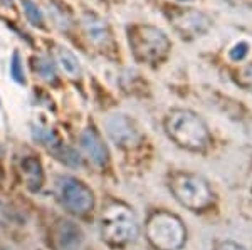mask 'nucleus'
I'll return each mask as SVG.
<instances>
[{
    "label": "nucleus",
    "instance_id": "obj_8",
    "mask_svg": "<svg viewBox=\"0 0 252 250\" xmlns=\"http://www.w3.org/2000/svg\"><path fill=\"white\" fill-rule=\"evenodd\" d=\"M49 240L52 250H79L83 244V232L72 220L61 219L52 227Z\"/></svg>",
    "mask_w": 252,
    "mask_h": 250
},
{
    "label": "nucleus",
    "instance_id": "obj_10",
    "mask_svg": "<svg viewBox=\"0 0 252 250\" xmlns=\"http://www.w3.org/2000/svg\"><path fill=\"white\" fill-rule=\"evenodd\" d=\"M20 173L31 192H37L44 183V170L37 158H24L20 161Z\"/></svg>",
    "mask_w": 252,
    "mask_h": 250
},
{
    "label": "nucleus",
    "instance_id": "obj_3",
    "mask_svg": "<svg viewBox=\"0 0 252 250\" xmlns=\"http://www.w3.org/2000/svg\"><path fill=\"white\" fill-rule=\"evenodd\" d=\"M145 235L158 250H178L187 240V228L173 213L155 212L146 219Z\"/></svg>",
    "mask_w": 252,
    "mask_h": 250
},
{
    "label": "nucleus",
    "instance_id": "obj_20",
    "mask_svg": "<svg viewBox=\"0 0 252 250\" xmlns=\"http://www.w3.org/2000/svg\"><path fill=\"white\" fill-rule=\"evenodd\" d=\"M0 3H3V5L10 7L12 5V0H0Z\"/></svg>",
    "mask_w": 252,
    "mask_h": 250
},
{
    "label": "nucleus",
    "instance_id": "obj_16",
    "mask_svg": "<svg viewBox=\"0 0 252 250\" xmlns=\"http://www.w3.org/2000/svg\"><path fill=\"white\" fill-rule=\"evenodd\" d=\"M35 69H37L40 78H44L46 81H49V83H52V81L56 79V69L46 56H40V57L35 59Z\"/></svg>",
    "mask_w": 252,
    "mask_h": 250
},
{
    "label": "nucleus",
    "instance_id": "obj_5",
    "mask_svg": "<svg viewBox=\"0 0 252 250\" xmlns=\"http://www.w3.org/2000/svg\"><path fill=\"white\" fill-rule=\"evenodd\" d=\"M56 195L59 203L72 215L84 217L94 208V195L83 181L72 176H61L56 181Z\"/></svg>",
    "mask_w": 252,
    "mask_h": 250
},
{
    "label": "nucleus",
    "instance_id": "obj_17",
    "mask_svg": "<svg viewBox=\"0 0 252 250\" xmlns=\"http://www.w3.org/2000/svg\"><path fill=\"white\" fill-rule=\"evenodd\" d=\"M249 49H251L249 42H246V40H239V42L235 44L232 49H230V59L235 60V62L246 59V56H247V52H249Z\"/></svg>",
    "mask_w": 252,
    "mask_h": 250
},
{
    "label": "nucleus",
    "instance_id": "obj_11",
    "mask_svg": "<svg viewBox=\"0 0 252 250\" xmlns=\"http://www.w3.org/2000/svg\"><path fill=\"white\" fill-rule=\"evenodd\" d=\"M83 22H84V29H86L88 37L91 39L93 44H96V46H104V44L108 42L109 32H108L106 24H104L103 20L97 19L96 15H93V14H86L83 17Z\"/></svg>",
    "mask_w": 252,
    "mask_h": 250
},
{
    "label": "nucleus",
    "instance_id": "obj_9",
    "mask_svg": "<svg viewBox=\"0 0 252 250\" xmlns=\"http://www.w3.org/2000/svg\"><path fill=\"white\" fill-rule=\"evenodd\" d=\"M79 144L83 148V151L86 153L88 158L91 160V163L96 165V167H104L109 161L106 144L103 143V139L99 138V135L96 133L94 128H86L81 133Z\"/></svg>",
    "mask_w": 252,
    "mask_h": 250
},
{
    "label": "nucleus",
    "instance_id": "obj_12",
    "mask_svg": "<svg viewBox=\"0 0 252 250\" xmlns=\"http://www.w3.org/2000/svg\"><path fill=\"white\" fill-rule=\"evenodd\" d=\"M54 52H56V60H58L61 69L66 72L67 76H71V78H78L81 74V66L78 57L74 56V52H71L67 47L63 46H56Z\"/></svg>",
    "mask_w": 252,
    "mask_h": 250
},
{
    "label": "nucleus",
    "instance_id": "obj_18",
    "mask_svg": "<svg viewBox=\"0 0 252 250\" xmlns=\"http://www.w3.org/2000/svg\"><path fill=\"white\" fill-rule=\"evenodd\" d=\"M12 78L17 81L19 84H26V76L22 71V62H20V56L15 52L12 57Z\"/></svg>",
    "mask_w": 252,
    "mask_h": 250
},
{
    "label": "nucleus",
    "instance_id": "obj_2",
    "mask_svg": "<svg viewBox=\"0 0 252 250\" xmlns=\"http://www.w3.org/2000/svg\"><path fill=\"white\" fill-rule=\"evenodd\" d=\"M140 227L133 210L123 203H109L101 215V237L109 245H125L136 240Z\"/></svg>",
    "mask_w": 252,
    "mask_h": 250
},
{
    "label": "nucleus",
    "instance_id": "obj_7",
    "mask_svg": "<svg viewBox=\"0 0 252 250\" xmlns=\"http://www.w3.org/2000/svg\"><path fill=\"white\" fill-rule=\"evenodd\" d=\"M108 136L120 148H136L141 141V133L136 123L126 114H111L104 123Z\"/></svg>",
    "mask_w": 252,
    "mask_h": 250
},
{
    "label": "nucleus",
    "instance_id": "obj_15",
    "mask_svg": "<svg viewBox=\"0 0 252 250\" xmlns=\"http://www.w3.org/2000/svg\"><path fill=\"white\" fill-rule=\"evenodd\" d=\"M20 3H22L24 12H26L29 22L34 24V26H37V27H42L44 26V14L40 12L39 7L35 5L32 0H20Z\"/></svg>",
    "mask_w": 252,
    "mask_h": 250
},
{
    "label": "nucleus",
    "instance_id": "obj_14",
    "mask_svg": "<svg viewBox=\"0 0 252 250\" xmlns=\"http://www.w3.org/2000/svg\"><path fill=\"white\" fill-rule=\"evenodd\" d=\"M51 150H54L56 153V156L63 161L64 165H67V167H71V168H78L79 167V156H78V153H76L74 150H71V148H67V146H64L63 143L58 139L54 144L51 146Z\"/></svg>",
    "mask_w": 252,
    "mask_h": 250
},
{
    "label": "nucleus",
    "instance_id": "obj_19",
    "mask_svg": "<svg viewBox=\"0 0 252 250\" xmlns=\"http://www.w3.org/2000/svg\"><path fill=\"white\" fill-rule=\"evenodd\" d=\"M214 250H246V249H244L242 245H239L237 242L227 240V242H222V244H219Z\"/></svg>",
    "mask_w": 252,
    "mask_h": 250
},
{
    "label": "nucleus",
    "instance_id": "obj_1",
    "mask_svg": "<svg viewBox=\"0 0 252 250\" xmlns=\"http://www.w3.org/2000/svg\"><path fill=\"white\" fill-rule=\"evenodd\" d=\"M165 128L170 138L185 150L200 151L209 143V130L204 121L192 111H173L166 118Z\"/></svg>",
    "mask_w": 252,
    "mask_h": 250
},
{
    "label": "nucleus",
    "instance_id": "obj_13",
    "mask_svg": "<svg viewBox=\"0 0 252 250\" xmlns=\"http://www.w3.org/2000/svg\"><path fill=\"white\" fill-rule=\"evenodd\" d=\"M205 26H207V20L198 12H189V14H185L184 17L178 20L180 30H189L190 34H198V32L205 29Z\"/></svg>",
    "mask_w": 252,
    "mask_h": 250
},
{
    "label": "nucleus",
    "instance_id": "obj_4",
    "mask_svg": "<svg viewBox=\"0 0 252 250\" xmlns=\"http://www.w3.org/2000/svg\"><path fill=\"white\" fill-rule=\"evenodd\" d=\"M170 188L178 203L187 210L202 212L209 208L214 201V193L209 183L197 175L178 173L170 180Z\"/></svg>",
    "mask_w": 252,
    "mask_h": 250
},
{
    "label": "nucleus",
    "instance_id": "obj_6",
    "mask_svg": "<svg viewBox=\"0 0 252 250\" xmlns=\"http://www.w3.org/2000/svg\"><path fill=\"white\" fill-rule=\"evenodd\" d=\"M129 40L135 56L145 62H157L166 54L170 47L168 37L155 27H135L129 30Z\"/></svg>",
    "mask_w": 252,
    "mask_h": 250
}]
</instances>
